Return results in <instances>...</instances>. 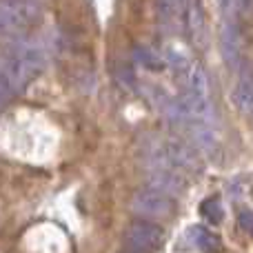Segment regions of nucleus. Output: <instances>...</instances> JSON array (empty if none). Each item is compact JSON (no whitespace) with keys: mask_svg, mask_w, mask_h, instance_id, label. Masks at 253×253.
<instances>
[{"mask_svg":"<svg viewBox=\"0 0 253 253\" xmlns=\"http://www.w3.org/2000/svg\"><path fill=\"white\" fill-rule=\"evenodd\" d=\"M200 213L205 215L211 224H220V222H222V218H224V211H222V207H220L218 198H209V200L202 202V205H200Z\"/></svg>","mask_w":253,"mask_h":253,"instance_id":"11","label":"nucleus"},{"mask_svg":"<svg viewBox=\"0 0 253 253\" xmlns=\"http://www.w3.org/2000/svg\"><path fill=\"white\" fill-rule=\"evenodd\" d=\"M240 44H242V40H240V34H238V27L233 25V20H227V25L222 29V53L231 67L240 65V58H242Z\"/></svg>","mask_w":253,"mask_h":253,"instance_id":"7","label":"nucleus"},{"mask_svg":"<svg viewBox=\"0 0 253 253\" xmlns=\"http://www.w3.org/2000/svg\"><path fill=\"white\" fill-rule=\"evenodd\" d=\"M162 240H165L162 229L153 222H144V220L129 224V229L125 231V245L135 253H149L158 249Z\"/></svg>","mask_w":253,"mask_h":253,"instance_id":"4","label":"nucleus"},{"mask_svg":"<svg viewBox=\"0 0 253 253\" xmlns=\"http://www.w3.org/2000/svg\"><path fill=\"white\" fill-rule=\"evenodd\" d=\"M182 22L189 40L196 47H202L205 44V13H202L200 0H187V7L182 11Z\"/></svg>","mask_w":253,"mask_h":253,"instance_id":"6","label":"nucleus"},{"mask_svg":"<svg viewBox=\"0 0 253 253\" xmlns=\"http://www.w3.org/2000/svg\"><path fill=\"white\" fill-rule=\"evenodd\" d=\"M131 211L140 218H147V220H160L171 215L173 211V200L171 196L167 193L158 191V189H142L138 191L133 198H131Z\"/></svg>","mask_w":253,"mask_h":253,"instance_id":"3","label":"nucleus"},{"mask_svg":"<svg viewBox=\"0 0 253 253\" xmlns=\"http://www.w3.org/2000/svg\"><path fill=\"white\" fill-rule=\"evenodd\" d=\"M231 100L236 105V109L245 111V114H253V80L251 78H242L233 87Z\"/></svg>","mask_w":253,"mask_h":253,"instance_id":"9","label":"nucleus"},{"mask_svg":"<svg viewBox=\"0 0 253 253\" xmlns=\"http://www.w3.org/2000/svg\"><path fill=\"white\" fill-rule=\"evenodd\" d=\"M187 238L193 242V247H198L202 253H222V238L205 227H191Z\"/></svg>","mask_w":253,"mask_h":253,"instance_id":"8","label":"nucleus"},{"mask_svg":"<svg viewBox=\"0 0 253 253\" xmlns=\"http://www.w3.org/2000/svg\"><path fill=\"white\" fill-rule=\"evenodd\" d=\"M238 227L253 236V211L251 209H242L240 213H238Z\"/></svg>","mask_w":253,"mask_h":253,"instance_id":"12","label":"nucleus"},{"mask_svg":"<svg viewBox=\"0 0 253 253\" xmlns=\"http://www.w3.org/2000/svg\"><path fill=\"white\" fill-rule=\"evenodd\" d=\"M147 182L151 189L167 193H180L184 189V178L178 169H169V167H156V169H149L147 173Z\"/></svg>","mask_w":253,"mask_h":253,"instance_id":"5","label":"nucleus"},{"mask_svg":"<svg viewBox=\"0 0 253 253\" xmlns=\"http://www.w3.org/2000/svg\"><path fill=\"white\" fill-rule=\"evenodd\" d=\"M38 18V0H2L0 2V36H20Z\"/></svg>","mask_w":253,"mask_h":253,"instance_id":"2","label":"nucleus"},{"mask_svg":"<svg viewBox=\"0 0 253 253\" xmlns=\"http://www.w3.org/2000/svg\"><path fill=\"white\" fill-rule=\"evenodd\" d=\"M9 93H11V89H9V84H7V78H4V76H0V105H4V102H7Z\"/></svg>","mask_w":253,"mask_h":253,"instance_id":"13","label":"nucleus"},{"mask_svg":"<svg viewBox=\"0 0 253 253\" xmlns=\"http://www.w3.org/2000/svg\"><path fill=\"white\" fill-rule=\"evenodd\" d=\"M44 69V51L34 42H20L13 44L11 53L4 62V78L11 91H22L31 80L38 78V74Z\"/></svg>","mask_w":253,"mask_h":253,"instance_id":"1","label":"nucleus"},{"mask_svg":"<svg viewBox=\"0 0 253 253\" xmlns=\"http://www.w3.org/2000/svg\"><path fill=\"white\" fill-rule=\"evenodd\" d=\"M133 58L142 67H147V69H153V71H160L162 67H165V60H162V58H158L156 53H153L151 49H147V47H135L133 49Z\"/></svg>","mask_w":253,"mask_h":253,"instance_id":"10","label":"nucleus"}]
</instances>
